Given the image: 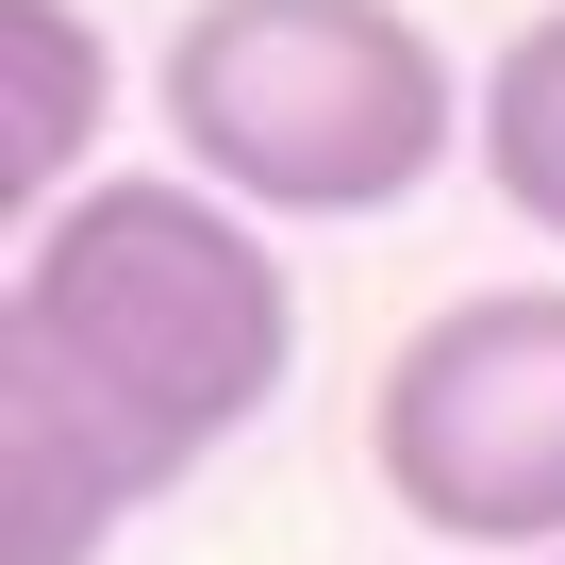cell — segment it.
Returning a JSON list of instances; mask_svg holds the SVG:
<instances>
[{"label":"cell","mask_w":565,"mask_h":565,"mask_svg":"<svg viewBox=\"0 0 565 565\" xmlns=\"http://www.w3.org/2000/svg\"><path fill=\"white\" fill-rule=\"evenodd\" d=\"M282 383H300V282L266 216L200 167H100L51 233L0 249V399L84 433L134 499H183Z\"/></svg>","instance_id":"6da1fadb"},{"label":"cell","mask_w":565,"mask_h":565,"mask_svg":"<svg viewBox=\"0 0 565 565\" xmlns=\"http://www.w3.org/2000/svg\"><path fill=\"white\" fill-rule=\"evenodd\" d=\"M150 117L249 216H399L482 134V100L416 0H183Z\"/></svg>","instance_id":"7a4b0ae2"},{"label":"cell","mask_w":565,"mask_h":565,"mask_svg":"<svg viewBox=\"0 0 565 565\" xmlns=\"http://www.w3.org/2000/svg\"><path fill=\"white\" fill-rule=\"evenodd\" d=\"M366 466L433 548L565 565V282L433 300L366 383Z\"/></svg>","instance_id":"3957f363"},{"label":"cell","mask_w":565,"mask_h":565,"mask_svg":"<svg viewBox=\"0 0 565 565\" xmlns=\"http://www.w3.org/2000/svg\"><path fill=\"white\" fill-rule=\"evenodd\" d=\"M100 117H117V51L84 0H0V216L51 233L100 183Z\"/></svg>","instance_id":"277c9868"},{"label":"cell","mask_w":565,"mask_h":565,"mask_svg":"<svg viewBox=\"0 0 565 565\" xmlns=\"http://www.w3.org/2000/svg\"><path fill=\"white\" fill-rule=\"evenodd\" d=\"M482 183H499L532 233H565V0L515 18L499 67H482Z\"/></svg>","instance_id":"5b68a950"}]
</instances>
